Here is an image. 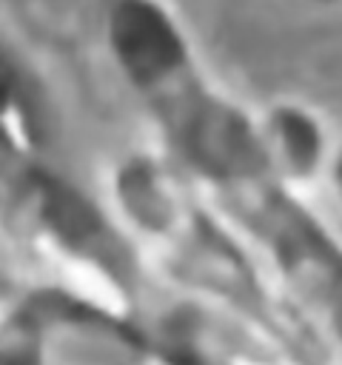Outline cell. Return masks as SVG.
Returning a JSON list of instances; mask_svg holds the SVG:
<instances>
[{
	"instance_id": "obj_1",
	"label": "cell",
	"mask_w": 342,
	"mask_h": 365,
	"mask_svg": "<svg viewBox=\"0 0 342 365\" xmlns=\"http://www.w3.org/2000/svg\"><path fill=\"white\" fill-rule=\"evenodd\" d=\"M108 48L174 163L265 257L342 356V242L291 188L262 128L208 86L157 0H111Z\"/></svg>"
},
{
	"instance_id": "obj_2",
	"label": "cell",
	"mask_w": 342,
	"mask_h": 365,
	"mask_svg": "<svg viewBox=\"0 0 342 365\" xmlns=\"http://www.w3.org/2000/svg\"><path fill=\"white\" fill-rule=\"evenodd\" d=\"M188 182L191 177L180 165L168 168L134 154L117 168L114 191L125 217L191 288L219 299L291 356L299 359L305 351L314 356L316 345L299 328L296 311L276 299L251 254Z\"/></svg>"
},
{
	"instance_id": "obj_3",
	"label": "cell",
	"mask_w": 342,
	"mask_h": 365,
	"mask_svg": "<svg viewBox=\"0 0 342 365\" xmlns=\"http://www.w3.org/2000/svg\"><path fill=\"white\" fill-rule=\"evenodd\" d=\"M43 145L46 106L0 100V220L140 302L145 277L134 248L83 188L43 160Z\"/></svg>"
},
{
	"instance_id": "obj_4",
	"label": "cell",
	"mask_w": 342,
	"mask_h": 365,
	"mask_svg": "<svg viewBox=\"0 0 342 365\" xmlns=\"http://www.w3.org/2000/svg\"><path fill=\"white\" fill-rule=\"evenodd\" d=\"M66 325V291L26 288L0 317V365H48L46 339Z\"/></svg>"
},
{
	"instance_id": "obj_5",
	"label": "cell",
	"mask_w": 342,
	"mask_h": 365,
	"mask_svg": "<svg viewBox=\"0 0 342 365\" xmlns=\"http://www.w3.org/2000/svg\"><path fill=\"white\" fill-rule=\"evenodd\" d=\"M262 137L271 157L285 174H305L319 163L322 131L316 120L299 106H276L268 111Z\"/></svg>"
},
{
	"instance_id": "obj_6",
	"label": "cell",
	"mask_w": 342,
	"mask_h": 365,
	"mask_svg": "<svg viewBox=\"0 0 342 365\" xmlns=\"http://www.w3.org/2000/svg\"><path fill=\"white\" fill-rule=\"evenodd\" d=\"M28 285H23V282H17L3 265H0V305L6 308V305H11L17 297H23V291H26Z\"/></svg>"
},
{
	"instance_id": "obj_7",
	"label": "cell",
	"mask_w": 342,
	"mask_h": 365,
	"mask_svg": "<svg viewBox=\"0 0 342 365\" xmlns=\"http://www.w3.org/2000/svg\"><path fill=\"white\" fill-rule=\"evenodd\" d=\"M322 3H331V0H322Z\"/></svg>"
}]
</instances>
